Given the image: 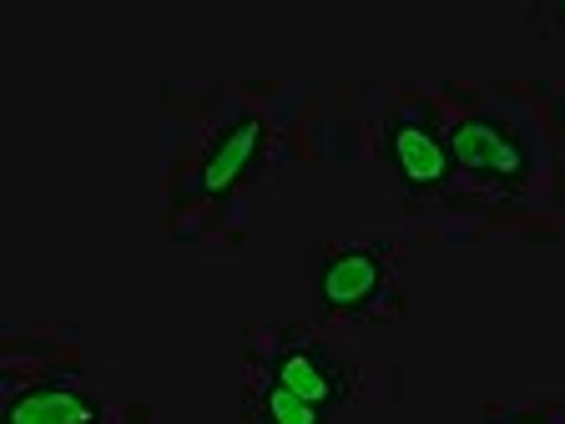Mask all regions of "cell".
<instances>
[{
	"label": "cell",
	"mask_w": 565,
	"mask_h": 424,
	"mask_svg": "<svg viewBox=\"0 0 565 424\" xmlns=\"http://www.w3.org/2000/svg\"><path fill=\"white\" fill-rule=\"evenodd\" d=\"M384 147H388V162H394V177H399L404 192H414V198H435L449 182V167H455L449 137L419 106H404V112L388 117Z\"/></svg>",
	"instance_id": "obj_1"
},
{
	"label": "cell",
	"mask_w": 565,
	"mask_h": 424,
	"mask_svg": "<svg viewBox=\"0 0 565 424\" xmlns=\"http://www.w3.org/2000/svg\"><path fill=\"white\" fill-rule=\"evenodd\" d=\"M273 384L294 389L298 400L318 404V410H333L353 394V379L349 369L333 359L323 343H313L308 333H282L278 349H273Z\"/></svg>",
	"instance_id": "obj_2"
},
{
	"label": "cell",
	"mask_w": 565,
	"mask_h": 424,
	"mask_svg": "<svg viewBox=\"0 0 565 424\" xmlns=\"http://www.w3.org/2000/svg\"><path fill=\"white\" fill-rule=\"evenodd\" d=\"M102 404L86 384L76 379H41V384L21 389L6 410V424H102Z\"/></svg>",
	"instance_id": "obj_5"
},
{
	"label": "cell",
	"mask_w": 565,
	"mask_h": 424,
	"mask_svg": "<svg viewBox=\"0 0 565 424\" xmlns=\"http://www.w3.org/2000/svg\"><path fill=\"white\" fill-rule=\"evenodd\" d=\"M388 278V258L379 247H364V243H343L333 247L323 268H318V298L333 308V314H359L379 298Z\"/></svg>",
	"instance_id": "obj_3"
},
{
	"label": "cell",
	"mask_w": 565,
	"mask_h": 424,
	"mask_svg": "<svg viewBox=\"0 0 565 424\" xmlns=\"http://www.w3.org/2000/svg\"><path fill=\"white\" fill-rule=\"evenodd\" d=\"M258 414H263V424H329V410L298 400L294 389L273 384V379L258 389Z\"/></svg>",
	"instance_id": "obj_7"
},
{
	"label": "cell",
	"mask_w": 565,
	"mask_h": 424,
	"mask_svg": "<svg viewBox=\"0 0 565 424\" xmlns=\"http://www.w3.org/2000/svg\"><path fill=\"white\" fill-rule=\"evenodd\" d=\"M449 157L475 177H494V182H515L525 177V147L510 137L494 117H465L449 127Z\"/></svg>",
	"instance_id": "obj_4"
},
{
	"label": "cell",
	"mask_w": 565,
	"mask_h": 424,
	"mask_svg": "<svg viewBox=\"0 0 565 424\" xmlns=\"http://www.w3.org/2000/svg\"><path fill=\"white\" fill-rule=\"evenodd\" d=\"M263 137H268V131H263V117H233L223 131H217V141H212L207 162H202V172H198V188L207 192V198L233 192L247 177V167L258 162Z\"/></svg>",
	"instance_id": "obj_6"
}]
</instances>
